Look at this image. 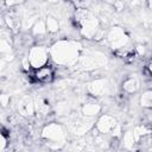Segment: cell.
<instances>
[{
	"label": "cell",
	"instance_id": "obj_2",
	"mask_svg": "<svg viewBox=\"0 0 152 152\" xmlns=\"http://www.w3.org/2000/svg\"><path fill=\"white\" fill-rule=\"evenodd\" d=\"M33 78L37 81V82H40V83H49L53 80V69L50 66V65H44V66H40L38 69H34L33 71Z\"/></svg>",
	"mask_w": 152,
	"mask_h": 152
},
{
	"label": "cell",
	"instance_id": "obj_3",
	"mask_svg": "<svg viewBox=\"0 0 152 152\" xmlns=\"http://www.w3.org/2000/svg\"><path fill=\"white\" fill-rule=\"evenodd\" d=\"M141 102L144 103V106L152 107V93H146L141 99Z\"/></svg>",
	"mask_w": 152,
	"mask_h": 152
},
{
	"label": "cell",
	"instance_id": "obj_4",
	"mask_svg": "<svg viewBox=\"0 0 152 152\" xmlns=\"http://www.w3.org/2000/svg\"><path fill=\"white\" fill-rule=\"evenodd\" d=\"M146 70H147V72H148V74L152 76V61H151V62H150V63L146 65Z\"/></svg>",
	"mask_w": 152,
	"mask_h": 152
},
{
	"label": "cell",
	"instance_id": "obj_1",
	"mask_svg": "<svg viewBox=\"0 0 152 152\" xmlns=\"http://www.w3.org/2000/svg\"><path fill=\"white\" fill-rule=\"evenodd\" d=\"M30 63L34 69H38L40 66L46 65V61H48V55L46 51L43 48H34L31 50L30 52Z\"/></svg>",
	"mask_w": 152,
	"mask_h": 152
}]
</instances>
